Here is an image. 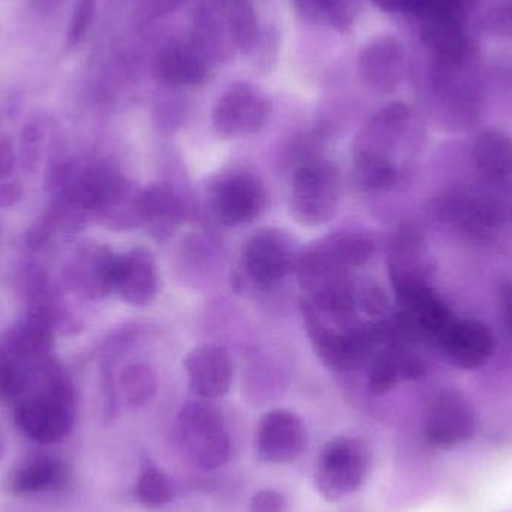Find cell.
I'll use <instances>...</instances> for the list:
<instances>
[{
	"label": "cell",
	"instance_id": "cell-1",
	"mask_svg": "<svg viewBox=\"0 0 512 512\" xmlns=\"http://www.w3.org/2000/svg\"><path fill=\"white\" fill-rule=\"evenodd\" d=\"M420 131L405 104L393 102L373 114L354 141L352 176L363 191H384L402 179L409 156L420 146Z\"/></svg>",
	"mask_w": 512,
	"mask_h": 512
},
{
	"label": "cell",
	"instance_id": "cell-11",
	"mask_svg": "<svg viewBox=\"0 0 512 512\" xmlns=\"http://www.w3.org/2000/svg\"><path fill=\"white\" fill-rule=\"evenodd\" d=\"M429 213L436 221L451 225L481 242L492 239L501 228L490 215L475 186L444 192L432 200Z\"/></svg>",
	"mask_w": 512,
	"mask_h": 512
},
{
	"label": "cell",
	"instance_id": "cell-18",
	"mask_svg": "<svg viewBox=\"0 0 512 512\" xmlns=\"http://www.w3.org/2000/svg\"><path fill=\"white\" fill-rule=\"evenodd\" d=\"M71 483V466L62 457L38 454L29 457L9 475L8 489L12 495H48L65 490Z\"/></svg>",
	"mask_w": 512,
	"mask_h": 512
},
{
	"label": "cell",
	"instance_id": "cell-34",
	"mask_svg": "<svg viewBox=\"0 0 512 512\" xmlns=\"http://www.w3.org/2000/svg\"><path fill=\"white\" fill-rule=\"evenodd\" d=\"M17 156H15L14 144L8 137H0V180L6 179L14 170Z\"/></svg>",
	"mask_w": 512,
	"mask_h": 512
},
{
	"label": "cell",
	"instance_id": "cell-20",
	"mask_svg": "<svg viewBox=\"0 0 512 512\" xmlns=\"http://www.w3.org/2000/svg\"><path fill=\"white\" fill-rule=\"evenodd\" d=\"M141 215L147 234L156 242H167L185 221L182 198L167 183H152L143 188Z\"/></svg>",
	"mask_w": 512,
	"mask_h": 512
},
{
	"label": "cell",
	"instance_id": "cell-14",
	"mask_svg": "<svg viewBox=\"0 0 512 512\" xmlns=\"http://www.w3.org/2000/svg\"><path fill=\"white\" fill-rule=\"evenodd\" d=\"M189 387L200 399L213 400L225 396L233 382V358L221 345L197 346L185 358Z\"/></svg>",
	"mask_w": 512,
	"mask_h": 512
},
{
	"label": "cell",
	"instance_id": "cell-2",
	"mask_svg": "<svg viewBox=\"0 0 512 512\" xmlns=\"http://www.w3.org/2000/svg\"><path fill=\"white\" fill-rule=\"evenodd\" d=\"M12 417L18 430L39 445L60 444L71 435L77 420V391L57 358L32 391L12 406Z\"/></svg>",
	"mask_w": 512,
	"mask_h": 512
},
{
	"label": "cell",
	"instance_id": "cell-30",
	"mask_svg": "<svg viewBox=\"0 0 512 512\" xmlns=\"http://www.w3.org/2000/svg\"><path fill=\"white\" fill-rule=\"evenodd\" d=\"M355 288V303L366 315L385 316L390 310V300L379 283L363 280Z\"/></svg>",
	"mask_w": 512,
	"mask_h": 512
},
{
	"label": "cell",
	"instance_id": "cell-25",
	"mask_svg": "<svg viewBox=\"0 0 512 512\" xmlns=\"http://www.w3.org/2000/svg\"><path fill=\"white\" fill-rule=\"evenodd\" d=\"M119 390L126 405L131 408H144L156 396L158 376L149 364H129L120 373Z\"/></svg>",
	"mask_w": 512,
	"mask_h": 512
},
{
	"label": "cell",
	"instance_id": "cell-19",
	"mask_svg": "<svg viewBox=\"0 0 512 512\" xmlns=\"http://www.w3.org/2000/svg\"><path fill=\"white\" fill-rule=\"evenodd\" d=\"M388 267L394 288L409 283H429L430 256L418 225L408 224L400 228L391 245Z\"/></svg>",
	"mask_w": 512,
	"mask_h": 512
},
{
	"label": "cell",
	"instance_id": "cell-15",
	"mask_svg": "<svg viewBox=\"0 0 512 512\" xmlns=\"http://www.w3.org/2000/svg\"><path fill=\"white\" fill-rule=\"evenodd\" d=\"M405 72V50L394 36H378L367 42L358 54L361 81L375 92L396 90Z\"/></svg>",
	"mask_w": 512,
	"mask_h": 512
},
{
	"label": "cell",
	"instance_id": "cell-17",
	"mask_svg": "<svg viewBox=\"0 0 512 512\" xmlns=\"http://www.w3.org/2000/svg\"><path fill=\"white\" fill-rule=\"evenodd\" d=\"M439 346L454 366L463 370L483 367L496 351L492 328L477 319L454 321L442 336Z\"/></svg>",
	"mask_w": 512,
	"mask_h": 512
},
{
	"label": "cell",
	"instance_id": "cell-23",
	"mask_svg": "<svg viewBox=\"0 0 512 512\" xmlns=\"http://www.w3.org/2000/svg\"><path fill=\"white\" fill-rule=\"evenodd\" d=\"M221 6L231 48L242 54L254 53L259 45L258 15L254 6L248 0H224Z\"/></svg>",
	"mask_w": 512,
	"mask_h": 512
},
{
	"label": "cell",
	"instance_id": "cell-8",
	"mask_svg": "<svg viewBox=\"0 0 512 512\" xmlns=\"http://www.w3.org/2000/svg\"><path fill=\"white\" fill-rule=\"evenodd\" d=\"M210 206L218 221L227 227L251 224L267 206L264 186L249 173H227L209 186Z\"/></svg>",
	"mask_w": 512,
	"mask_h": 512
},
{
	"label": "cell",
	"instance_id": "cell-32",
	"mask_svg": "<svg viewBox=\"0 0 512 512\" xmlns=\"http://www.w3.org/2000/svg\"><path fill=\"white\" fill-rule=\"evenodd\" d=\"M486 27L499 38L512 41V5H502L487 14Z\"/></svg>",
	"mask_w": 512,
	"mask_h": 512
},
{
	"label": "cell",
	"instance_id": "cell-33",
	"mask_svg": "<svg viewBox=\"0 0 512 512\" xmlns=\"http://www.w3.org/2000/svg\"><path fill=\"white\" fill-rule=\"evenodd\" d=\"M288 501L276 490H261L255 493L249 505V512H286Z\"/></svg>",
	"mask_w": 512,
	"mask_h": 512
},
{
	"label": "cell",
	"instance_id": "cell-13",
	"mask_svg": "<svg viewBox=\"0 0 512 512\" xmlns=\"http://www.w3.org/2000/svg\"><path fill=\"white\" fill-rule=\"evenodd\" d=\"M116 262L108 246H81L65 268V285L84 300H102L113 292Z\"/></svg>",
	"mask_w": 512,
	"mask_h": 512
},
{
	"label": "cell",
	"instance_id": "cell-3",
	"mask_svg": "<svg viewBox=\"0 0 512 512\" xmlns=\"http://www.w3.org/2000/svg\"><path fill=\"white\" fill-rule=\"evenodd\" d=\"M375 245L361 234L342 233L313 243L297 261L298 280L307 297H318L349 282V271L372 258Z\"/></svg>",
	"mask_w": 512,
	"mask_h": 512
},
{
	"label": "cell",
	"instance_id": "cell-16",
	"mask_svg": "<svg viewBox=\"0 0 512 512\" xmlns=\"http://www.w3.org/2000/svg\"><path fill=\"white\" fill-rule=\"evenodd\" d=\"M159 289L155 256L146 248L117 255L113 292L131 306L143 307L155 300Z\"/></svg>",
	"mask_w": 512,
	"mask_h": 512
},
{
	"label": "cell",
	"instance_id": "cell-26",
	"mask_svg": "<svg viewBox=\"0 0 512 512\" xmlns=\"http://www.w3.org/2000/svg\"><path fill=\"white\" fill-rule=\"evenodd\" d=\"M135 496L147 508H161L176 496L171 478L156 466H146L135 484Z\"/></svg>",
	"mask_w": 512,
	"mask_h": 512
},
{
	"label": "cell",
	"instance_id": "cell-7",
	"mask_svg": "<svg viewBox=\"0 0 512 512\" xmlns=\"http://www.w3.org/2000/svg\"><path fill=\"white\" fill-rule=\"evenodd\" d=\"M297 261L288 234L277 228H262L243 246L240 277L248 285L265 291L285 279Z\"/></svg>",
	"mask_w": 512,
	"mask_h": 512
},
{
	"label": "cell",
	"instance_id": "cell-36",
	"mask_svg": "<svg viewBox=\"0 0 512 512\" xmlns=\"http://www.w3.org/2000/svg\"><path fill=\"white\" fill-rule=\"evenodd\" d=\"M501 310L505 325H507L508 331L512 334V280L502 285Z\"/></svg>",
	"mask_w": 512,
	"mask_h": 512
},
{
	"label": "cell",
	"instance_id": "cell-21",
	"mask_svg": "<svg viewBox=\"0 0 512 512\" xmlns=\"http://www.w3.org/2000/svg\"><path fill=\"white\" fill-rule=\"evenodd\" d=\"M155 74L168 86H198L209 78V66L198 48L170 42L159 51Z\"/></svg>",
	"mask_w": 512,
	"mask_h": 512
},
{
	"label": "cell",
	"instance_id": "cell-6",
	"mask_svg": "<svg viewBox=\"0 0 512 512\" xmlns=\"http://www.w3.org/2000/svg\"><path fill=\"white\" fill-rule=\"evenodd\" d=\"M367 468L369 453L361 441L348 436L331 439L316 462V490L325 501H340L360 489Z\"/></svg>",
	"mask_w": 512,
	"mask_h": 512
},
{
	"label": "cell",
	"instance_id": "cell-35",
	"mask_svg": "<svg viewBox=\"0 0 512 512\" xmlns=\"http://www.w3.org/2000/svg\"><path fill=\"white\" fill-rule=\"evenodd\" d=\"M23 198V188L20 182L12 180V182L0 183V209H11L15 204L20 203Z\"/></svg>",
	"mask_w": 512,
	"mask_h": 512
},
{
	"label": "cell",
	"instance_id": "cell-27",
	"mask_svg": "<svg viewBox=\"0 0 512 512\" xmlns=\"http://www.w3.org/2000/svg\"><path fill=\"white\" fill-rule=\"evenodd\" d=\"M475 189L499 227L512 224V179H486Z\"/></svg>",
	"mask_w": 512,
	"mask_h": 512
},
{
	"label": "cell",
	"instance_id": "cell-12",
	"mask_svg": "<svg viewBox=\"0 0 512 512\" xmlns=\"http://www.w3.org/2000/svg\"><path fill=\"white\" fill-rule=\"evenodd\" d=\"M307 447V432L301 418L288 409H273L261 418L256 430V448L265 462L288 465Z\"/></svg>",
	"mask_w": 512,
	"mask_h": 512
},
{
	"label": "cell",
	"instance_id": "cell-31",
	"mask_svg": "<svg viewBox=\"0 0 512 512\" xmlns=\"http://www.w3.org/2000/svg\"><path fill=\"white\" fill-rule=\"evenodd\" d=\"M42 140H44V132L38 123H30L21 134V156L27 170L36 168L41 158Z\"/></svg>",
	"mask_w": 512,
	"mask_h": 512
},
{
	"label": "cell",
	"instance_id": "cell-4",
	"mask_svg": "<svg viewBox=\"0 0 512 512\" xmlns=\"http://www.w3.org/2000/svg\"><path fill=\"white\" fill-rule=\"evenodd\" d=\"M179 433L191 462L215 471L231 456V436L224 415L209 400L186 403L179 414Z\"/></svg>",
	"mask_w": 512,
	"mask_h": 512
},
{
	"label": "cell",
	"instance_id": "cell-37",
	"mask_svg": "<svg viewBox=\"0 0 512 512\" xmlns=\"http://www.w3.org/2000/svg\"><path fill=\"white\" fill-rule=\"evenodd\" d=\"M30 2H32L33 9L41 14H53L57 9L62 8L65 0H30Z\"/></svg>",
	"mask_w": 512,
	"mask_h": 512
},
{
	"label": "cell",
	"instance_id": "cell-29",
	"mask_svg": "<svg viewBox=\"0 0 512 512\" xmlns=\"http://www.w3.org/2000/svg\"><path fill=\"white\" fill-rule=\"evenodd\" d=\"M98 2L99 0H77L75 2L68 30H66V42L69 47H77L86 38L90 27H92Z\"/></svg>",
	"mask_w": 512,
	"mask_h": 512
},
{
	"label": "cell",
	"instance_id": "cell-38",
	"mask_svg": "<svg viewBox=\"0 0 512 512\" xmlns=\"http://www.w3.org/2000/svg\"><path fill=\"white\" fill-rule=\"evenodd\" d=\"M6 454V439L5 435H3L2 429H0V462H2L3 457Z\"/></svg>",
	"mask_w": 512,
	"mask_h": 512
},
{
	"label": "cell",
	"instance_id": "cell-10",
	"mask_svg": "<svg viewBox=\"0 0 512 512\" xmlns=\"http://www.w3.org/2000/svg\"><path fill=\"white\" fill-rule=\"evenodd\" d=\"M477 430L474 406L457 390L441 391L430 403L426 415L427 441L438 448L465 444Z\"/></svg>",
	"mask_w": 512,
	"mask_h": 512
},
{
	"label": "cell",
	"instance_id": "cell-5",
	"mask_svg": "<svg viewBox=\"0 0 512 512\" xmlns=\"http://www.w3.org/2000/svg\"><path fill=\"white\" fill-rule=\"evenodd\" d=\"M340 195L342 182L333 164L306 162L292 176L289 212L298 224L319 227L337 215Z\"/></svg>",
	"mask_w": 512,
	"mask_h": 512
},
{
	"label": "cell",
	"instance_id": "cell-24",
	"mask_svg": "<svg viewBox=\"0 0 512 512\" xmlns=\"http://www.w3.org/2000/svg\"><path fill=\"white\" fill-rule=\"evenodd\" d=\"M292 5L306 20L328 24L337 32H348L354 24V0H292Z\"/></svg>",
	"mask_w": 512,
	"mask_h": 512
},
{
	"label": "cell",
	"instance_id": "cell-22",
	"mask_svg": "<svg viewBox=\"0 0 512 512\" xmlns=\"http://www.w3.org/2000/svg\"><path fill=\"white\" fill-rule=\"evenodd\" d=\"M472 159L489 180L512 179V137L505 132H481L472 146Z\"/></svg>",
	"mask_w": 512,
	"mask_h": 512
},
{
	"label": "cell",
	"instance_id": "cell-9",
	"mask_svg": "<svg viewBox=\"0 0 512 512\" xmlns=\"http://www.w3.org/2000/svg\"><path fill=\"white\" fill-rule=\"evenodd\" d=\"M270 104L256 87L249 83L231 86L216 102L213 128L219 137L240 138L254 135L267 122Z\"/></svg>",
	"mask_w": 512,
	"mask_h": 512
},
{
	"label": "cell",
	"instance_id": "cell-28",
	"mask_svg": "<svg viewBox=\"0 0 512 512\" xmlns=\"http://www.w3.org/2000/svg\"><path fill=\"white\" fill-rule=\"evenodd\" d=\"M402 381L400 346H393L373 360L369 373V387L375 394H385Z\"/></svg>",
	"mask_w": 512,
	"mask_h": 512
}]
</instances>
